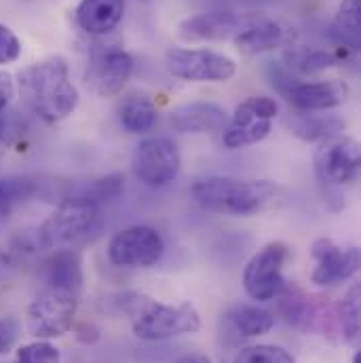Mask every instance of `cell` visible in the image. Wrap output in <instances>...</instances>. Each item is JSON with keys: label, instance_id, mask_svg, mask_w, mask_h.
<instances>
[{"label": "cell", "instance_id": "obj_1", "mask_svg": "<svg viewBox=\"0 0 361 363\" xmlns=\"http://www.w3.org/2000/svg\"><path fill=\"white\" fill-rule=\"evenodd\" d=\"M17 85L23 104L49 125L68 118L79 106V89L70 81L68 62L60 55L23 68Z\"/></svg>", "mask_w": 361, "mask_h": 363}, {"label": "cell", "instance_id": "obj_2", "mask_svg": "<svg viewBox=\"0 0 361 363\" xmlns=\"http://www.w3.org/2000/svg\"><path fill=\"white\" fill-rule=\"evenodd\" d=\"M106 228L104 207L64 196L57 209L38 226L36 243L43 250H81L95 243Z\"/></svg>", "mask_w": 361, "mask_h": 363}, {"label": "cell", "instance_id": "obj_3", "mask_svg": "<svg viewBox=\"0 0 361 363\" xmlns=\"http://www.w3.org/2000/svg\"><path fill=\"white\" fill-rule=\"evenodd\" d=\"M192 199L207 211L250 218L265 209L274 199L277 186L269 180H239L231 176H213L192 184Z\"/></svg>", "mask_w": 361, "mask_h": 363}, {"label": "cell", "instance_id": "obj_4", "mask_svg": "<svg viewBox=\"0 0 361 363\" xmlns=\"http://www.w3.org/2000/svg\"><path fill=\"white\" fill-rule=\"evenodd\" d=\"M133 317V334L140 340L161 342L201 330V315L190 302L165 304L144 298Z\"/></svg>", "mask_w": 361, "mask_h": 363}, {"label": "cell", "instance_id": "obj_5", "mask_svg": "<svg viewBox=\"0 0 361 363\" xmlns=\"http://www.w3.org/2000/svg\"><path fill=\"white\" fill-rule=\"evenodd\" d=\"M79 313V296L47 287L26 308V330L36 340H53L68 334Z\"/></svg>", "mask_w": 361, "mask_h": 363}, {"label": "cell", "instance_id": "obj_6", "mask_svg": "<svg viewBox=\"0 0 361 363\" xmlns=\"http://www.w3.org/2000/svg\"><path fill=\"white\" fill-rule=\"evenodd\" d=\"M182 155L174 140L152 135L142 140L131 157V172L150 188H163L180 176Z\"/></svg>", "mask_w": 361, "mask_h": 363}, {"label": "cell", "instance_id": "obj_7", "mask_svg": "<svg viewBox=\"0 0 361 363\" xmlns=\"http://www.w3.org/2000/svg\"><path fill=\"white\" fill-rule=\"evenodd\" d=\"M165 241L152 226H129L118 230L108 243V260L121 269H150L161 262Z\"/></svg>", "mask_w": 361, "mask_h": 363}, {"label": "cell", "instance_id": "obj_8", "mask_svg": "<svg viewBox=\"0 0 361 363\" xmlns=\"http://www.w3.org/2000/svg\"><path fill=\"white\" fill-rule=\"evenodd\" d=\"M279 112V104L272 97H250L237 106L235 114L228 118L222 142L231 150L254 146L269 138L272 129V118Z\"/></svg>", "mask_w": 361, "mask_h": 363}, {"label": "cell", "instance_id": "obj_9", "mask_svg": "<svg viewBox=\"0 0 361 363\" xmlns=\"http://www.w3.org/2000/svg\"><path fill=\"white\" fill-rule=\"evenodd\" d=\"M315 176L326 188H340L360 178L361 150L353 138L336 135L319 142L313 157Z\"/></svg>", "mask_w": 361, "mask_h": 363}, {"label": "cell", "instance_id": "obj_10", "mask_svg": "<svg viewBox=\"0 0 361 363\" xmlns=\"http://www.w3.org/2000/svg\"><path fill=\"white\" fill-rule=\"evenodd\" d=\"M289 258V247L281 241H272L258 250L243 271V289L256 302L274 300L287 285L283 267Z\"/></svg>", "mask_w": 361, "mask_h": 363}, {"label": "cell", "instance_id": "obj_11", "mask_svg": "<svg viewBox=\"0 0 361 363\" xmlns=\"http://www.w3.org/2000/svg\"><path fill=\"white\" fill-rule=\"evenodd\" d=\"M165 66L176 79L190 83H226L237 72L233 57L209 49H170Z\"/></svg>", "mask_w": 361, "mask_h": 363}, {"label": "cell", "instance_id": "obj_12", "mask_svg": "<svg viewBox=\"0 0 361 363\" xmlns=\"http://www.w3.org/2000/svg\"><path fill=\"white\" fill-rule=\"evenodd\" d=\"M133 74V57L118 45L95 47L85 72L87 85L101 97L118 95Z\"/></svg>", "mask_w": 361, "mask_h": 363}, {"label": "cell", "instance_id": "obj_13", "mask_svg": "<svg viewBox=\"0 0 361 363\" xmlns=\"http://www.w3.org/2000/svg\"><path fill=\"white\" fill-rule=\"evenodd\" d=\"M311 256L317 267L311 274L315 285L332 287L343 281L353 279L361 264V254L357 247H340L336 241L328 237H319L311 245Z\"/></svg>", "mask_w": 361, "mask_h": 363}, {"label": "cell", "instance_id": "obj_14", "mask_svg": "<svg viewBox=\"0 0 361 363\" xmlns=\"http://www.w3.org/2000/svg\"><path fill=\"white\" fill-rule=\"evenodd\" d=\"M291 36L294 34L279 21L256 17V15H243V23L233 38L243 55H260L287 45Z\"/></svg>", "mask_w": 361, "mask_h": 363}, {"label": "cell", "instance_id": "obj_15", "mask_svg": "<svg viewBox=\"0 0 361 363\" xmlns=\"http://www.w3.org/2000/svg\"><path fill=\"white\" fill-rule=\"evenodd\" d=\"M349 85L343 81L296 83L283 95L300 112H326L343 106L349 99Z\"/></svg>", "mask_w": 361, "mask_h": 363}, {"label": "cell", "instance_id": "obj_16", "mask_svg": "<svg viewBox=\"0 0 361 363\" xmlns=\"http://www.w3.org/2000/svg\"><path fill=\"white\" fill-rule=\"evenodd\" d=\"M226 123V110L213 101H190L170 114V125L178 133H213L222 131Z\"/></svg>", "mask_w": 361, "mask_h": 363}, {"label": "cell", "instance_id": "obj_17", "mask_svg": "<svg viewBox=\"0 0 361 363\" xmlns=\"http://www.w3.org/2000/svg\"><path fill=\"white\" fill-rule=\"evenodd\" d=\"M243 23V15L233 11H209L199 13L180 23V36L184 40H224L233 38Z\"/></svg>", "mask_w": 361, "mask_h": 363}, {"label": "cell", "instance_id": "obj_18", "mask_svg": "<svg viewBox=\"0 0 361 363\" xmlns=\"http://www.w3.org/2000/svg\"><path fill=\"white\" fill-rule=\"evenodd\" d=\"M47 283L51 289H60L81 298L85 274H83V256L79 250H53L47 262Z\"/></svg>", "mask_w": 361, "mask_h": 363}, {"label": "cell", "instance_id": "obj_19", "mask_svg": "<svg viewBox=\"0 0 361 363\" xmlns=\"http://www.w3.org/2000/svg\"><path fill=\"white\" fill-rule=\"evenodd\" d=\"M125 0H81L77 6V23L91 36L110 34L123 19Z\"/></svg>", "mask_w": 361, "mask_h": 363}, {"label": "cell", "instance_id": "obj_20", "mask_svg": "<svg viewBox=\"0 0 361 363\" xmlns=\"http://www.w3.org/2000/svg\"><path fill=\"white\" fill-rule=\"evenodd\" d=\"M291 133L302 142H326L330 138L343 135L345 121L336 114H315V112H302L289 118Z\"/></svg>", "mask_w": 361, "mask_h": 363}, {"label": "cell", "instance_id": "obj_21", "mask_svg": "<svg viewBox=\"0 0 361 363\" xmlns=\"http://www.w3.org/2000/svg\"><path fill=\"white\" fill-rule=\"evenodd\" d=\"M118 121L129 133H148L157 125V106L146 93H129L118 106Z\"/></svg>", "mask_w": 361, "mask_h": 363}, {"label": "cell", "instance_id": "obj_22", "mask_svg": "<svg viewBox=\"0 0 361 363\" xmlns=\"http://www.w3.org/2000/svg\"><path fill=\"white\" fill-rule=\"evenodd\" d=\"M277 298H279V315L285 319L287 325L298 330L313 328V323L317 321V308L300 287L287 283Z\"/></svg>", "mask_w": 361, "mask_h": 363}, {"label": "cell", "instance_id": "obj_23", "mask_svg": "<svg viewBox=\"0 0 361 363\" xmlns=\"http://www.w3.org/2000/svg\"><path fill=\"white\" fill-rule=\"evenodd\" d=\"M123 190H125V176L123 174H108V176L72 186L64 196L104 207V205L116 201L123 194Z\"/></svg>", "mask_w": 361, "mask_h": 363}, {"label": "cell", "instance_id": "obj_24", "mask_svg": "<svg viewBox=\"0 0 361 363\" xmlns=\"http://www.w3.org/2000/svg\"><path fill=\"white\" fill-rule=\"evenodd\" d=\"M336 45L357 51L361 43V0H343L330 28Z\"/></svg>", "mask_w": 361, "mask_h": 363}, {"label": "cell", "instance_id": "obj_25", "mask_svg": "<svg viewBox=\"0 0 361 363\" xmlns=\"http://www.w3.org/2000/svg\"><path fill=\"white\" fill-rule=\"evenodd\" d=\"M334 332L345 342H357L360 338V285L355 283L345 298L332 308Z\"/></svg>", "mask_w": 361, "mask_h": 363}, {"label": "cell", "instance_id": "obj_26", "mask_svg": "<svg viewBox=\"0 0 361 363\" xmlns=\"http://www.w3.org/2000/svg\"><path fill=\"white\" fill-rule=\"evenodd\" d=\"M231 323L245 338H258L269 334L274 325V315L258 304H239L231 311Z\"/></svg>", "mask_w": 361, "mask_h": 363}, {"label": "cell", "instance_id": "obj_27", "mask_svg": "<svg viewBox=\"0 0 361 363\" xmlns=\"http://www.w3.org/2000/svg\"><path fill=\"white\" fill-rule=\"evenodd\" d=\"M285 66L300 74H315L338 64V57L326 49H289L285 53Z\"/></svg>", "mask_w": 361, "mask_h": 363}, {"label": "cell", "instance_id": "obj_28", "mask_svg": "<svg viewBox=\"0 0 361 363\" xmlns=\"http://www.w3.org/2000/svg\"><path fill=\"white\" fill-rule=\"evenodd\" d=\"M38 192V182L32 178H0V220L6 218L19 203L30 201Z\"/></svg>", "mask_w": 361, "mask_h": 363}, {"label": "cell", "instance_id": "obj_29", "mask_svg": "<svg viewBox=\"0 0 361 363\" xmlns=\"http://www.w3.org/2000/svg\"><path fill=\"white\" fill-rule=\"evenodd\" d=\"M235 363H296L289 351L274 345H252L237 353Z\"/></svg>", "mask_w": 361, "mask_h": 363}, {"label": "cell", "instance_id": "obj_30", "mask_svg": "<svg viewBox=\"0 0 361 363\" xmlns=\"http://www.w3.org/2000/svg\"><path fill=\"white\" fill-rule=\"evenodd\" d=\"M13 363H62V353L49 340H34L17 349Z\"/></svg>", "mask_w": 361, "mask_h": 363}, {"label": "cell", "instance_id": "obj_31", "mask_svg": "<svg viewBox=\"0 0 361 363\" xmlns=\"http://www.w3.org/2000/svg\"><path fill=\"white\" fill-rule=\"evenodd\" d=\"M19 55H21V40L9 26L0 23V66L17 62Z\"/></svg>", "mask_w": 361, "mask_h": 363}, {"label": "cell", "instance_id": "obj_32", "mask_svg": "<svg viewBox=\"0 0 361 363\" xmlns=\"http://www.w3.org/2000/svg\"><path fill=\"white\" fill-rule=\"evenodd\" d=\"M13 79L9 72H0V152H2V142L6 133V110L13 101Z\"/></svg>", "mask_w": 361, "mask_h": 363}, {"label": "cell", "instance_id": "obj_33", "mask_svg": "<svg viewBox=\"0 0 361 363\" xmlns=\"http://www.w3.org/2000/svg\"><path fill=\"white\" fill-rule=\"evenodd\" d=\"M19 340V321L15 317H0V355H6Z\"/></svg>", "mask_w": 361, "mask_h": 363}, {"label": "cell", "instance_id": "obj_34", "mask_svg": "<svg viewBox=\"0 0 361 363\" xmlns=\"http://www.w3.org/2000/svg\"><path fill=\"white\" fill-rule=\"evenodd\" d=\"M269 79H271L272 87L279 91L281 95H285L289 87H294L298 81L294 79V74H291V70L287 68V66H283V64H274L271 62L269 64Z\"/></svg>", "mask_w": 361, "mask_h": 363}, {"label": "cell", "instance_id": "obj_35", "mask_svg": "<svg viewBox=\"0 0 361 363\" xmlns=\"http://www.w3.org/2000/svg\"><path fill=\"white\" fill-rule=\"evenodd\" d=\"M176 363H211V359L207 355H203V353H188V355L180 357Z\"/></svg>", "mask_w": 361, "mask_h": 363}, {"label": "cell", "instance_id": "obj_36", "mask_svg": "<svg viewBox=\"0 0 361 363\" xmlns=\"http://www.w3.org/2000/svg\"><path fill=\"white\" fill-rule=\"evenodd\" d=\"M353 363H361V351H355V355H353Z\"/></svg>", "mask_w": 361, "mask_h": 363}]
</instances>
